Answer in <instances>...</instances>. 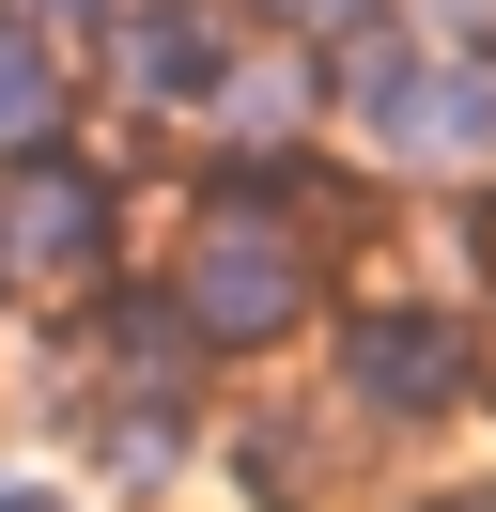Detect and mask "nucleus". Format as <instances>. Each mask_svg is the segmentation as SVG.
<instances>
[{
  "label": "nucleus",
  "instance_id": "obj_1",
  "mask_svg": "<svg viewBox=\"0 0 496 512\" xmlns=\"http://www.w3.org/2000/svg\"><path fill=\"white\" fill-rule=\"evenodd\" d=\"M326 109H341V125H357L388 171H434V187H496V47L341 32V47H326Z\"/></svg>",
  "mask_w": 496,
  "mask_h": 512
},
{
  "label": "nucleus",
  "instance_id": "obj_2",
  "mask_svg": "<svg viewBox=\"0 0 496 512\" xmlns=\"http://www.w3.org/2000/svg\"><path fill=\"white\" fill-rule=\"evenodd\" d=\"M171 311H186V342H217V357L295 342V326H310V233H295V218H264V202H202Z\"/></svg>",
  "mask_w": 496,
  "mask_h": 512
},
{
  "label": "nucleus",
  "instance_id": "obj_3",
  "mask_svg": "<svg viewBox=\"0 0 496 512\" xmlns=\"http://www.w3.org/2000/svg\"><path fill=\"white\" fill-rule=\"evenodd\" d=\"M341 404L357 419H450L481 404V326L434 295H357L341 311Z\"/></svg>",
  "mask_w": 496,
  "mask_h": 512
},
{
  "label": "nucleus",
  "instance_id": "obj_4",
  "mask_svg": "<svg viewBox=\"0 0 496 512\" xmlns=\"http://www.w3.org/2000/svg\"><path fill=\"white\" fill-rule=\"evenodd\" d=\"M0 264L16 280H109V171L62 140L0 156Z\"/></svg>",
  "mask_w": 496,
  "mask_h": 512
},
{
  "label": "nucleus",
  "instance_id": "obj_5",
  "mask_svg": "<svg viewBox=\"0 0 496 512\" xmlns=\"http://www.w3.org/2000/svg\"><path fill=\"white\" fill-rule=\"evenodd\" d=\"M109 63H124L140 109H202L233 78V16L217 0H109Z\"/></svg>",
  "mask_w": 496,
  "mask_h": 512
},
{
  "label": "nucleus",
  "instance_id": "obj_6",
  "mask_svg": "<svg viewBox=\"0 0 496 512\" xmlns=\"http://www.w3.org/2000/svg\"><path fill=\"white\" fill-rule=\"evenodd\" d=\"M31 140H62V32L0 0V156H31Z\"/></svg>",
  "mask_w": 496,
  "mask_h": 512
},
{
  "label": "nucleus",
  "instance_id": "obj_7",
  "mask_svg": "<svg viewBox=\"0 0 496 512\" xmlns=\"http://www.w3.org/2000/svg\"><path fill=\"white\" fill-rule=\"evenodd\" d=\"M295 32H326V47L341 32H388V0H295Z\"/></svg>",
  "mask_w": 496,
  "mask_h": 512
},
{
  "label": "nucleus",
  "instance_id": "obj_8",
  "mask_svg": "<svg viewBox=\"0 0 496 512\" xmlns=\"http://www.w3.org/2000/svg\"><path fill=\"white\" fill-rule=\"evenodd\" d=\"M434 16V47H496V0H419Z\"/></svg>",
  "mask_w": 496,
  "mask_h": 512
},
{
  "label": "nucleus",
  "instance_id": "obj_9",
  "mask_svg": "<svg viewBox=\"0 0 496 512\" xmlns=\"http://www.w3.org/2000/svg\"><path fill=\"white\" fill-rule=\"evenodd\" d=\"M16 16H47V32H62V16H109V0H16Z\"/></svg>",
  "mask_w": 496,
  "mask_h": 512
},
{
  "label": "nucleus",
  "instance_id": "obj_10",
  "mask_svg": "<svg viewBox=\"0 0 496 512\" xmlns=\"http://www.w3.org/2000/svg\"><path fill=\"white\" fill-rule=\"evenodd\" d=\"M465 233H481V280H496V187H481V218H465Z\"/></svg>",
  "mask_w": 496,
  "mask_h": 512
},
{
  "label": "nucleus",
  "instance_id": "obj_11",
  "mask_svg": "<svg viewBox=\"0 0 496 512\" xmlns=\"http://www.w3.org/2000/svg\"><path fill=\"white\" fill-rule=\"evenodd\" d=\"M419 512H496V497H419Z\"/></svg>",
  "mask_w": 496,
  "mask_h": 512
},
{
  "label": "nucleus",
  "instance_id": "obj_12",
  "mask_svg": "<svg viewBox=\"0 0 496 512\" xmlns=\"http://www.w3.org/2000/svg\"><path fill=\"white\" fill-rule=\"evenodd\" d=\"M0 512H47V497H16V481H0Z\"/></svg>",
  "mask_w": 496,
  "mask_h": 512
}]
</instances>
